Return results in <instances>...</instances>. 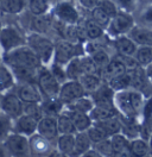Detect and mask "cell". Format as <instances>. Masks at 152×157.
Listing matches in <instances>:
<instances>
[{"mask_svg": "<svg viewBox=\"0 0 152 157\" xmlns=\"http://www.w3.org/2000/svg\"><path fill=\"white\" fill-rule=\"evenodd\" d=\"M26 44V32L19 26L17 20L5 18V25L0 31V49L2 55Z\"/></svg>", "mask_w": 152, "mask_h": 157, "instance_id": "6da1fadb", "label": "cell"}, {"mask_svg": "<svg viewBox=\"0 0 152 157\" xmlns=\"http://www.w3.org/2000/svg\"><path fill=\"white\" fill-rule=\"evenodd\" d=\"M26 44L40 59L42 66H49L52 62L55 48V39L52 37L37 32H28Z\"/></svg>", "mask_w": 152, "mask_h": 157, "instance_id": "7a4b0ae2", "label": "cell"}, {"mask_svg": "<svg viewBox=\"0 0 152 157\" xmlns=\"http://www.w3.org/2000/svg\"><path fill=\"white\" fill-rule=\"evenodd\" d=\"M2 61L9 67H28V68L38 69L42 66L40 59H38V56L28 44L4 54Z\"/></svg>", "mask_w": 152, "mask_h": 157, "instance_id": "3957f363", "label": "cell"}, {"mask_svg": "<svg viewBox=\"0 0 152 157\" xmlns=\"http://www.w3.org/2000/svg\"><path fill=\"white\" fill-rule=\"evenodd\" d=\"M50 12L57 21L66 25H76L83 16L82 10L74 0H58Z\"/></svg>", "mask_w": 152, "mask_h": 157, "instance_id": "277c9868", "label": "cell"}, {"mask_svg": "<svg viewBox=\"0 0 152 157\" xmlns=\"http://www.w3.org/2000/svg\"><path fill=\"white\" fill-rule=\"evenodd\" d=\"M83 43H73L66 39H55V48H54V57L52 62L66 66V63L76 56L83 55Z\"/></svg>", "mask_w": 152, "mask_h": 157, "instance_id": "5b68a950", "label": "cell"}, {"mask_svg": "<svg viewBox=\"0 0 152 157\" xmlns=\"http://www.w3.org/2000/svg\"><path fill=\"white\" fill-rule=\"evenodd\" d=\"M134 25H135V20H134L133 13L118 10L115 16L111 18L109 25L104 32L109 38L124 36V35H127Z\"/></svg>", "mask_w": 152, "mask_h": 157, "instance_id": "8992f818", "label": "cell"}, {"mask_svg": "<svg viewBox=\"0 0 152 157\" xmlns=\"http://www.w3.org/2000/svg\"><path fill=\"white\" fill-rule=\"evenodd\" d=\"M36 83L43 94V98H57L58 97L61 83L54 78L49 66H40L38 68Z\"/></svg>", "mask_w": 152, "mask_h": 157, "instance_id": "52a82bcc", "label": "cell"}, {"mask_svg": "<svg viewBox=\"0 0 152 157\" xmlns=\"http://www.w3.org/2000/svg\"><path fill=\"white\" fill-rule=\"evenodd\" d=\"M2 145L7 151L9 157H31L28 137L26 136H23L17 132H11L2 142Z\"/></svg>", "mask_w": 152, "mask_h": 157, "instance_id": "ba28073f", "label": "cell"}, {"mask_svg": "<svg viewBox=\"0 0 152 157\" xmlns=\"http://www.w3.org/2000/svg\"><path fill=\"white\" fill-rule=\"evenodd\" d=\"M0 111L13 120L24 113V102L18 98L14 89L0 94Z\"/></svg>", "mask_w": 152, "mask_h": 157, "instance_id": "9c48e42d", "label": "cell"}, {"mask_svg": "<svg viewBox=\"0 0 152 157\" xmlns=\"http://www.w3.org/2000/svg\"><path fill=\"white\" fill-rule=\"evenodd\" d=\"M82 12H83V16L81 17L80 21L77 23V29H78L82 42L94 40V39H99L104 37V33H106L104 30L101 26H99L95 21L90 19L86 11H82Z\"/></svg>", "mask_w": 152, "mask_h": 157, "instance_id": "30bf717a", "label": "cell"}, {"mask_svg": "<svg viewBox=\"0 0 152 157\" xmlns=\"http://www.w3.org/2000/svg\"><path fill=\"white\" fill-rule=\"evenodd\" d=\"M114 107L116 109L118 114L120 117L128 118V119H139L137 113L134 112V108L131 102L130 97V88L116 90L114 93Z\"/></svg>", "mask_w": 152, "mask_h": 157, "instance_id": "8fae6325", "label": "cell"}, {"mask_svg": "<svg viewBox=\"0 0 152 157\" xmlns=\"http://www.w3.org/2000/svg\"><path fill=\"white\" fill-rule=\"evenodd\" d=\"M28 147L31 157H48L56 149V144L36 132L28 137Z\"/></svg>", "mask_w": 152, "mask_h": 157, "instance_id": "7c38bea8", "label": "cell"}, {"mask_svg": "<svg viewBox=\"0 0 152 157\" xmlns=\"http://www.w3.org/2000/svg\"><path fill=\"white\" fill-rule=\"evenodd\" d=\"M83 95H87V94L77 80H66L64 83L61 85L57 98L64 105H68Z\"/></svg>", "mask_w": 152, "mask_h": 157, "instance_id": "4fadbf2b", "label": "cell"}, {"mask_svg": "<svg viewBox=\"0 0 152 157\" xmlns=\"http://www.w3.org/2000/svg\"><path fill=\"white\" fill-rule=\"evenodd\" d=\"M14 92L18 95V98L25 104V102H42L43 94L38 88L37 83H16Z\"/></svg>", "mask_w": 152, "mask_h": 157, "instance_id": "5bb4252c", "label": "cell"}, {"mask_svg": "<svg viewBox=\"0 0 152 157\" xmlns=\"http://www.w3.org/2000/svg\"><path fill=\"white\" fill-rule=\"evenodd\" d=\"M38 120L39 119L37 118L26 114V113H23L21 116H19L17 119L13 120V132L30 137L37 132Z\"/></svg>", "mask_w": 152, "mask_h": 157, "instance_id": "9a60e30c", "label": "cell"}, {"mask_svg": "<svg viewBox=\"0 0 152 157\" xmlns=\"http://www.w3.org/2000/svg\"><path fill=\"white\" fill-rule=\"evenodd\" d=\"M37 133L56 144L57 138L59 136L57 130V117L43 116L38 120Z\"/></svg>", "mask_w": 152, "mask_h": 157, "instance_id": "2e32d148", "label": "cell"}, {"mask_svg": "<svg viewBox=\"0 0 152 157\" xmlns=\"http://www.w3.org/2000/svg\"><path fill=\"white\" fill-rule=\"evenodd\" d=\"M114 92L113 89L108 86V83L102 82V85L90 94V98L93 100L95 106H101L107 108H115L114 107Z\"/></svg>", "mask_w": 152, "mask_h": 157, "instance_id": "e0dca14e", "label": "cell"}, {"mask_svg": "<svg viewBox=\"0 0 152 157\" xmlns=\"http://www.w3.org/2000/svg\"><path fill=\"white\" fill-rule=\"evenodd\" d=\"M109 43H111V47L113 48L114 54L124 55V56H134L138 48V45L127 35L109 38Z\"/></svg>", "mask_w": 152, "mask_h": 157, "instance_id": "ac0fdd59", "label": "cell"}, {"mask_svg": "<svg viewBox=\"0 0 152 157\" xmlns=\"http://www.w3.org/2000/svg\"><path fill=\"white\" fill-rule=\"evenodd\" d=\"M127 36L132 39L138 47H152V28L135 24Z\"/></svg>", "mask_w": 152, "mask_h": 157, "instance_id": "d6986e66", "label": "cell"}, {"mask_svg": "<svg viewBox=\"0 0 152 157\" xmlns=\"http://www.w3.org/2000/svg\"><path fill=\"white\" fill-rule=\"evenodd\" d=\"M126 71H127V68L124 64V62L120 59L118 55L114 54L113 57L109 61V63L101 70V78L104 82H108L109 80L116 78L119 75H123Z\"/></svg>", "mask_w": 152, "mask_h": 157, "instance_id": "ffe728a7", "label": "cell"}, {"mask_svg": "<svg viewBox=\"0 0 152 157\" xmlns=\"http://www.w3.org/2000/svg\"><path fill=\"white\" fill-rule=\"evenodd\" d=\"M28 7V0H0V14L4 17H18Z\"/></svg>", "mask_w": 152, "mask_h": 157, "instance_id": "44dd1931", "label": "cell"}, {"mask_svg": "<svg viewBox=\"0 0 152 157\" xmlns=\"http://www.w3.org/2000/svg\"><path fill=\"white\" fill-rule=\"evenodd\" d=\"M62 112H66L69 117L71 118L73 124L76 128V132H83L87 131L88 128L92 126L93 120L89 116V113H83V112H76V111H70L63 108Z\"/></svg>", "mask_w": 152, "mask_h": 157, "instance_id": "7402d4cb", "label": "cell"}, {"mask_svg": "<svg viewBox=\"0 0 152 157\" xmlns=\"http://www.w3.org/2000/svg\"><path fill=\"white\" fill-rule=\"evenodd\" d=\"M10 69L13 74L16 83H25V82L36 83L38 69L28 68V67H10Z\"/></svg>", "mask_w": 152, "mask_h": 157, "instance_id": "603a6c76", "label": "cell"}, {"mask_svg": "<svg viewBox=\"0 0 152 157\" xmlns=\"http://www.w3.org/2000/svg\"><path fill=\"white\" fill-rule=\"evenodd\" d=\"M120 120H121L120 132L127 139L131 140L133 138L140 136V121H139V119H128V118L120 117Z\"/></svg>", "mask_w": 152, "mask_h": 157, "instance_id": "cb8c5ba5", "label": "cell"}, {"mask_svg": "<svg viewBox=\"0 0 152 157\" xmlns=\"http://www.w3.org/2000/svg\"><path fill=\"white\" fill-rule=\"evenodd\" d=\"M77 81L81 83V86L87 95H90L104 82L101 75H99V74H82Z\"/></svg>", "mask_w": 152, "mask_h": 157, "instance_id": "d4e9b609", "label": "cell"}, {"mask_svg": "<svg viewBox=\"0 0 152 157\" xmlns=\"http://www.w3.org/2000/svg\"><path fill=\"white\" fill-rule=\"evenodd\" d=\"M40 105L43 116L51 117H58L64 108V104L58 98H43Z\"/></svg>", "mask_w": 152, "mask_h": 157, "instance_id": "484cf974", "label": "cell"}, {"mask_svg": "<svg viewBox=\"0 0 152 157\" xmlns=\"http://www.w3.org/2000/svg\"><path fill=\"white\" fill-rule=\"evenodd\" d=\"M16 80L13 78V74L10 67L0 59V93H5L7 90L14 88Z\"/></svg>", "mask_w": 152, "mask_h": 157, "instance_id": "4316f807", "label": "cell"}, {"mask_svg": "<svg viewBox=\"0 0 152 157\" xmlns=\"http://www.w3.org/2000/svg\"><path fill=\"white\" fill-rule=\"evenodd\" d=\"M133 16L135 24L152 28V4H142Z\"/></svg>", "mask_w": 152, "mask_h": 157, "instance_id": "83f0119b", "label": "cell"}, {"mask_svg": "<svg viewBox=\"0 0 152 157\" xmlns=\"http://www.w3.org/2000/svg\"><path fill=\"white\" fill-rule=\"evenodd\" d=\"M75 133L74 135H59L56 140V149L68 157H74Z\"/></svg>", "mask_w": 152, "mask_h": 157, "instance_id": "f1b7e54d", "label": "cell"}, {"mask_svg": "<svg viewBox=\"0 0 152 157\" xmlns=\"http://www.w3.org/2000/svg\"><path fill=\"white\" fill-rule=\"evenodd\" d=\"M97 126L104 130V132L108 136H113L115 133H119L120 130H121V120L119 114L118 116H114L108 119H104V120H100V121H94Z\"/></svg>", "mask_w": 152, "mask_h": 157, "instance_id": "f546056e", "label": "cell"}, {"mask_svg": "<svg viewBox=\"0 0 152 157\" xmlns=\"http://www.w3.org/2000/svg\"><path fill=\"white\" fill-rule=\"evenodd\" d=\"M113 55H114V50H113V48L109 45V47H107V48H102V49L96 50L93 54H90L89 56L94 61L96 67L100 69V70H102V69L109 63V61L113 57Z\"/></svg>", "mask_w": 152, "mask_h": 157, "instance_id": "4dcf8cb0", "label": "cell"}, {"mask_svg": "<svg viewBox=\"0 0 152 157\" xmlns=\"http://www.w3.org/2000/svg\"><path fill=\"white\" fill-rule=\"evenodd\" d=\"M94 107V102L90 98V95H83L81 98L76 99L75 101L64 105V108L70 109V111H76V112H83V113H89Z\"/></svg>", "mask_w": 152, "mask_h": 157, "instance_id": "1f68e13d", "label": "cell"}, {"mask_svg": "<svg viewBox=\"0 0 152 157\" xmlns=\"http://www.w3.org/2000/svg\"><path fill=\"white\" fill-rule=\"evenodd\" d=\"M128 149H130V151L132 152V155L134 157H142L151 151L147 140L142 137L131 139L130 143H128Z\"/></svg>", "mask_w": 152, "mask_h": 157, "instance_id": "d6a6232c", "label": "cell"}, {"mask_svg": "<svg viewBox=\"0 0 152 157\" xmlns=\"http://www.w3.org/2000/svg\"><path fill=\"white\" fill-rule=\"evenodd\" d=\"M93 147L87 132H76L75 133V147H74V157H80L83 152Z\"/></svg>", "mask_w": 152, "mask_h": 157, "instance_id": "836d02e7", "label": "cell"}, {"mask_svg": "<svg viewBox=\"0 0 152 157\" xmlns=\"http://www.w3.org/2000/svg\"><path fill=\"white\" fill-rule=\"evenodd\" d=\"M57 130H58V135H74L76 133V128L73 124V120L66 112H62L57 117Z\"/></svg>", "mask_w": 152, "mask_h": 157, "instance_id": "e575fe53", "label": "cell"}, {"mask_svg": "<svg viewBox=\"0 0 152 157\" xmlns=\"http://www.w3.org/2000/svg\"><path fill=\"white\" fill-rule=\"evenodd\" d=\"M87 14H88V17L93 20V21H95L99 26H101V28L106 31V29H107L108 25H109L111 17H109L104 11H102L100 7H97V6H95V7H93L90 11H88Z\"/></svg>", "mask_w": 152, "mask_h": 157, "instance_id": "d590c367", "label": "cell"}, {"mask_svg": "<svg viewBox=\"0 0 152 157\" xmlns=\"http://www.w3.org/2000/svg\"><path fill=\"white\" fill-rule=\"evenodd\" d=\"M106 83H108V86L113 89L114 92L131 88V75H130V71L127 70L126 73H124L123 75H119L116 78H112V80H109Z\"/></svg>", "mask_w": 152, "mask_h": 157, "instance_id": "8d00e7d4", "label": "cell"}, {"mask_svg": "<svg viewBox=\"0 0 152 157\" xmlns=\"http://www.w3.org/2000/svg\"><path fill=\"white\" fill-rule=\"evenodd\" d=\"M89 116L92 118L93 123L94 121H100V120H104L114 116H118V112L115 108H107V107H101V106H95L93 109L89 112Z\"/></svg>", "mask_w": 152, "mask_h": 157, "instance_id": "74e56055", "label": "cell"}, {"mask_svg": "<svg viewBox=\"0 0 152 157\" xmlns=\"http://www.w3.org/2000/svg\"><path fill=\"white\" fill-rule=\"evenodd\" d=\"M133 57L135 59V61L138 62V64L140 67L145 68L146 66L152 63V47H150V45L138 47Z\"/></svg>", "mask_w": 152, "mask_h": 157, "instance_id": "f35d334b", "label": "cell"}, {"mask_svg": "<svg viewBox=\"0 0 152 157\" xmlns=\"http://www.w3.org/2000/svg\"><path fill=\"white\" fill-rule=\"evenodd\" d=\"M26 10L32 16H40L45 14L51 11V6L45 0H28V7Z\"/></svg>", "mask_w": 152, "mask_h": 157, "instance_id": "ab89813d", "label": "cell"}, {"mask_svg": "<svg viewBox=\"0 0 152 157\" xmlns=\"http://www.w3.org/2000/svg\"><path fill=\"white\" fill-rule=\"evenodd\" d=\"M64 68H66L68 80H78L80 76L83 74L81 63H80V56H76L73 59H70L64 66Z\"/></svg>", "mask_w": 152, "mask_h": 157, "instance_id": "60d3db41", "label": "cell"}, {"mask_svg": "<svg viewBox=\"0 0 152 157\" xmlns=\"http://www.w3.org/2000/svg\"><path fill=\"white\" fill-rule=\"evenodd\" d=\"M11 132H13V119L0 111V143H2Z\"/></svg>", "mask_w": 152, "mask_h": 157, "instance_id": "b9f144b4", "label": "cell"}, {"mask_svg": "<svg viewBox=\"0 0 152 157\" xmlns=\"http://www.w3.org/2000/svg\"><path fill=\"white\" fill-rule=\"evenodd\" d=\"M130 97H131V102H132V106L134 108V112L137 113L138 118L140 119V114H142V106H144V102H145V97L144 94L140 93L139 90L137 89L130 88ZM140 121V120H139Z\"/></svg>", "mask_w": 152, "mask_h": 157, "instance_id": "7bdbcfd3", "label": "cell"}, {"mask_svg": "<svg viewBox=\"0 0 152 157\" xmlns=\"http://www.w3.org/2000/svg\"><path fill=\"white\" fill-rule=\"evenodd\" d=\"M80 63H81V68L83 74H99L101 75V70L96 67L94 61L92 57L87 54H83L80 56Z\"/></svg>", "mask_w": 152, "mask_h": 157, "instance_id": "ee69618b", "label": "cell"}, {"mask_svg": "<svg viewBox=\"0 0 152 157\" xmlns=\"http://www.w3.org/2000/svg\"><path fill=\"white\" fill-rule=\"evenodd\" d=\"M111 139V143H112V147H113V152H119L124 149H127L128 147V143H130V139L124 136L121 132L119 133H115L113 136L109 137Z\"/></svg>", "mask_w": 152, "mask_h": 157, "instance_id": "f6af8a7d", "label": "cell"}, {"mask_svg": "<svg viewBox=\"0 0 152 157\" xmlns=\"http://www.w3.org/2000/svg\"><path fill=\"white\" fill-rule=\"evenodd\" d=\"M118 10L134 13L140 6V0H112Z\"/></svg>", "mask_w": 152, "mask_h": 157, "instance_id": "bcb514c9", "label": "cell"}, {"mask_svg": "<svg viewBox=\"0 0 152 157\" xmlns=\"http://www.w3.org/2000/svg\"><path fill=\"white\" fill-rule=\"evenodd\" d=\"M86 132H87L88 137H89V139H90L92 144L99 143L100 140L108 138V136L104 132V130L100 128V126H97L95 123H93V124H92V126L88 128Z\"/></svg>", "mask_w": 152, "mask_h": 157, "instance_id": "7dc6e473", "label": "cell"}, {"mask_svg": "<svg viewBox=\"0 0 152 157\" xmlns=\"http://www.w3.org/2000/svg\"><path fill=\"white\" fill-rule=\"evenodd\" d=\"M93 147L95 150H97L102 156L104 157H113V147H112V143H111V139L109 137L100 140L99 143H95L93 144Z\"/></svg>", "mask_w": 152, "mask_h": 157, "instance_id": "c3c4849f", "label": "cell"}, {"mask_svg": "<svg viewBox=\"0 0 152 157\" xmlns=\"http://www.w3.org/2000/svg\"><path fill=\"white\" fill-rule=\"evenodd\" d=\"M49 68H50V71L52 73L54 78H56L61 85H62V83H64L66 80H68L64 66L58 64V63H55V62H51V63L49 64Z\"/></svg>", "mask_w": 152, "mask_h": 157, "instance_id": "681fc988", "label": "cell"}, {"mask_svg": "<svg viewBox=\"0 0 152 157\" xmlns=\"http://www.w3.org/2000/svg\"><path fill=\"white\" fill-rule=\"evenodd\" d=\"M24 113L30 114V116L37 118V119H40L43 117L40 102H25L24 104Z\"/></svg>", "mask_w": 152, "mask_h": 157, "instance_id": "f907efd6", "label": "cell"}, {"mask_svg": "<svg viewBox=\"0 0 152 157\" xmlns=\"http://www.w3.org/2000/svg\"><path fill=\"white\" fill-rule=\"evenodd\" d=\"M97 7H100L102 11H104L111 18L115 16V13L118 12V7L114 5V2L112 0H97L96 4Z\"/></svg>", "mask_w": 152, "mask_h": 157, "instance_id": "816d5d0a", "label": "cell"}, {"mask_svg": "<svg viewBox=\"0 0 152 157\" xmlns=\"http://www.w3.org/2000/svg\"><path fill=\"white\" fill-rule=\"evenodd\" d=\"M76 2H77V5L80 6L81 10L88 12V11H90L93 7L96 6L97 0H76Z\"/></svg>", "mask_w": 152, "mask_h": 157, "instance_id": "f5cc1de1", "label": "cell"}, {"mask_svg": "<svg viewBox=\"0 0 152 157\" xmlns=\"http://www.w3.org/2000/svg\"><path fill=\"white\" fill-rule=\"evenodd\" d=\"M80 157H104V156H102L97 150H95L94 147H92L89 150H87L86 152H83Z\"/></svg>", "mask_w": 152, "mask_h": 157, "instance_id": "db71d44e", "label": "cell"}, {"mask_svg": "<svg viewBox=\"0 0 152 157\" xmlns=\"http://www.w3.org/2000/svg\"><path fill=\"white\" fill-rule=\"evenodd\" d=\"M113 157H134L132 155V152L130 151V149L127 147V149H124L121 151H119V152H115L113 155Z\"/></svg>", "mask_w": 152, "mask_h": 157, "instance_id": "11a10c76", "label": "cell"}, {"mask_svg": "<svg viewBox=\"0 0 152 157\" xmlns=\"http://www.w3.org/2000/svg\"><path fill=\"white\" fill-rule=\"evenodd\" d=\"M144 71H145V75H146L147 81L151 83V86H152V63H150L149 66H146V67L144 68Z\"/></svg>", "mask_w": 152, "mask_h": 157, "instance_id": "9f6ffc18", "label": "cell"}, {"mask_svg": "<svg viewBox=\"0 0 152 157\" xmlns=\"http://www.w3.org/2000/svg\"><path fill=\"white\" fill-rule=\"evenodd\" d=\"M48 157H68V156L64 155V154H62L61 151H58L57 149H55V150H54V151H52V152H51Z\"/></svg>", "mask_w": 152, "mask_h": 157, "instance_id": "6f0895ef", "label": "cell"}, {"mask_svg": "<svg viewBox=\"0 0 152 157\" xmlns=\"http://www.w3.org/2000/svg\"><path fill=\"white\" fill-rule=\"evenodd\" d=\"M0 157H9L7 151L5 150V147L2 145V143H0Z\"/></svg>", "mask_w": 152, "mask_h": 157, "instance_id": "680465c9", "label": "cell"}, {"mask_svg": "<svg viewBox=\"0 0 152 157\" xmlns=\"http://www.w3.org/2000/svg\"><path fill=\"white\" fill-rule=\"evenodd\" d=\"M4 25H5V17L2 14H0V31L4 28Z\"/></svg>", "mask_w": 152, "mask_h": 157, "instance_id": "91938a15", "label": "cell"}, {"mask_svg": "<svg viewBox=\"0 0 152 157\" xmlns=\"http://www.w3.org/2000/svg\"><path fill=\"white\" fill-rule=\"evenodd\" d=\"M147 143H149L150 150L152 151V132H151V135H150V137H149V139H147Z\"/></svg>", "mask_w": 152, "mask_h": 157, "instance_id": "94428289", "label": "cell"}, {"mask_svg": "<svg viewBox=\"0 0 152 157\" xmlns=\"http://www.w3.org/2000/svg\"><path fill=\"white\" fill-rule=\"evenodd\" d=\"M142 4H152V0H140V5Z\"/></svg>", "mask_w": 152, "mask_h": 157, "instance_id": "6125c7cd", "label": "cell"}, {"mask_svg": "<svg viewBox=\"0 0 152 157\" xmlns=\"http://www.w3.org/2000/svg\"><path fill=\"white\" fill-rule=\"evenodd\" d=\"M142 157H152V151H150L147 155H145V156H142Z\"/></svg>", "mask_w": 152, "mask_h": 157, "instance_id": "be15d7a7", "label": "cell"}, {"mask_svg": "<svg viewBox=\"0 0 152 157\" xmlns=\"http://www.w3.org/2000/svg\"><path fill=\"white\" fill-rule=\"evenodd\" d=\"M0 59H2V51L0 49Z\"/></svg>", "mask_w": 152, "mask_h": 157, "instance_id": "e7e4bbea", "label": "cell"}, {"mask_svg": "<svg viewBox=\"0 0 152 157\" xmlns=\"http://www.w3.org/2000/svg\"><path fill=\"white\" fill-rule=\"evenodd\" d=\"M0 94H1V93H0Z\"/></svg>", "mask_w": 152, "mask_h": 157, "instance_id": "03108f58", "label": "cell"}]
</instances>
